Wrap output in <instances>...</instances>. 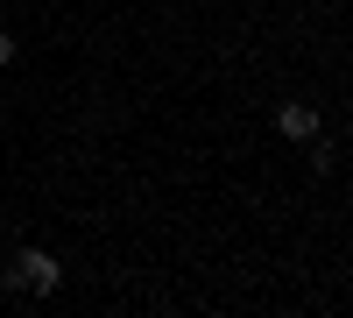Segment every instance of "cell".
Here are the masks:
<instances>
[{
  "instance_id": "obj_1",
  "label": "cell",
  "mask_w": 353,
  "mask_h": 318,
  "mask_svg": "<svg viewBox=\"0 0 353 318\" xmlns=\"http://www.w3.org/2000/svg\"><path fill=\"white\" fill-rule=\"evenodd\" d=\"M57 283H64V262H57L50 248H21L8 269H0V290H28V297H50Z\"/></svg>"
},
{
  "instance_id": "obj_2",
  "label": "cell",
  "mask_w": 353,
  "mask_h": 318,
  "mask_svg": "<svg viewBox=\"0 0 353 318\" xmlns=\"http://www.w3.org/2000/svg\"><path fill=\"white\" fill-rule=\"evenodd\" d=\"M276 135L297 141V149L318 141V135H325V106H318V99H276Z\"/></svg>"
},
{
  "instance_id": "obj_3",
  "label": "cell",
  "mask_w": 353,
  "mask_h": 318,
  "mask_svg": "<svg viewBox=\"0 0 353 318\" xmlns=\"http://www.w3.org/2000/svg\"><path fill=\"white\" fill-rule=\"evenodd\" d=\"M14 57H21V43L8 36V28H0V71H8V64H14Z\"/></svg>"
}]
</instances>
